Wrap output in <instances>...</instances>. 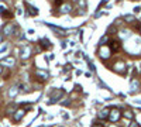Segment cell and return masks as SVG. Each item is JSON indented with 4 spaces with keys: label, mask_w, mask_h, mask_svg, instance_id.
Wrapping results in <instances>:
<instances>
[{
    "label": "cell",
    "mask_w": 141,
    "mask_h": 127,
    "mask_svg": "<svg viewBox=\"0 0 141 127\" xmlns=\"http://www.w3.org/2000/svg\"><path fill=\"white\" fill-rule=\"evenodd\" d=\"M18 93V90H17V88H11V90H10V96L13 98V96H16Z\"/></svg>",
    "instance_id": "4fadbf2b"
},
{
    "label": "cell",
    "mask_w": 141,
    "mask_h": 127,
    "mask_svg": "<svg viewBox=\"0 0 141 127\" xmlns=\"http://www.w3.org/2000/svg\"><path fill=\"white\" fill-rule=\"evenodd\" d=\"M124 116H126V117H129V119H133V113H130V112H126V113H124Z\"/></svg>",
    "instance_id": "2e32d148"
},
{
    "label": "cell",
    "mask_w": 141,
    "mask_h": 127,
    "mask_svg": "<svg viewBox=\"0 0 141 127\" xmlns=\"http://www.w3.org/2000/svg\"><path fill=\"white\" fill-rule=\"evenodd\" d=\"M69 10H71V6H69V4H66V6L62 7V13H68Z\"/></svg>",
    "instance_id": "5bb4252c"
},
{
    "label": "cell",
    "mask_w": 141,
    "mask_h": 127,
    "mask_svg": "<svg viewBox=\"0 0 141 127\" xmlns=\"http://www.w3.org/2000/svg\"><path fill=\"white\" fill-rule=\"evenodd\" d=\"M0 16H3V17H6V18H7V17H11L13 14H11L10 11H7V8H6V7L0 6Z\"/></svg>",
    "instance_id": "8992f818"
},
{
    "label": "cell",
    "mask_w": 141,
    "mask_h": 127,
    "mask_svg": "<svg viewBox=\"0 0 141 127\" xmlns=\"http://www.w3.org/2000/svg\"><path fill=\"white\" fill-rule=\"evenodd\" d=\"M129 127H140V126H138V123H131Z\"/></svg>",
    "instance_id": "d6986e66"
},
{
    "label": "cell",
    "mask_w": 141,
    "mask_h": 127,
    "mask_svg": "<svg viewBox=\"0 0 141 127\" xmlns=\"http://www.w3.org/2000/svg\"><path fill=\"white\" fill-rule=\"evenodd\" d=\"M1 64H3V65H13V64H14V59H13V58H6V59L1 61Z\"/></svg>",
    "instance_id": "8fae6325"
},
{
    "label": "cell",
    "mask_w": 141,
    "mask_h": 127,
    "mask_svg": "<svg viewBox=\"0 0 141 127\" xmlns=\"http://www.w3.org/2000/svg\"><path fill=\"white\" fill-rule=\"evenodd\" d=\"M13 30H14V25H13V24H6V25H4V28H3V33L8 35V34H11V31H13Z\"/></svg>",
    "instance_id": "52a82bcc"
},
{
    "label": "cell",
    "mask_w": 141,
    "mask_h": 127,
    "mask_svg": "<svg viewBox=\"0 0 141 127\" xmlns=\"http://www.w3.org/2000/svg\"><path fill=\"white\" fill-rule=\"evenodd\" d=\"M109 116H110V110H109V109H103V110L99 112V117H100V119H105V120H106V119H109Z\"/></svg>",
    "instance_id": "277c9868"
},
{
    "label": "cell",
    "mask_w": 141,
    "mask_h": 127,
    "mask_svg": "<svg viewBox=\"0 0 141 127\" xmlns=\"http://www.w3.org/2000/svg\"><path fill=\"white\" fill-rule=\"evenodd\" d=\"M40 44H41V47H42V48H51V47H52V45H51V42H49V40H47V38L40 40Z\"/></svg>",
    "instance_id": "ba28073f"
},
{
    "label": "cell",
    "mask_w": 141,
    "mask_h": 127,
    "mask_svg": "<svg viewBox=\"0 0 141 127\" xmlns=\"http://www.w3.org/2000/svg\"><path fill=\"white\" fill-rule=\"evenodd\" d=\"M92 127H103V124H102V123H99V122H96V123H93V124H92Z\"/></svg>",
    "instance_id": "e0dca14e"
},
{
    "label": "cell",
    "mask_w": 141,
    "mask_h": 127,
    "mask_svg": "<svg viewBox=\"0 0 141 127\" xmlns=\"http://www.w3.org/2000/svg\"><path fill=\"white\" fill-rule=\"evenodd\" d=\"M0 72H1V66H0Z\"/></svg>",
    "instance_id": "603a6c76"
},
{
    "label": "cell",
    "mask_w": 141,
    "mask_h": 127,
    "mask_svg": "<svg viewBox=\"0 0 141 127\" xmlns=\"http://www.w3.org/2000/svg\"><path fill=\"white\" fill-rule=\"evenodd\" d=\"M120 116H121V115H120V112H119L117 109H114V110H112V112H110L109 120H110V122H117V120L120 119Z\"/></svg>",
    "instance_id": "6da1fadb"
},
{
    "label": "cell",
    "mask_w": 141,
    "mask_h": 127,
    "mask_svg": "<svg viewBox=\"0 0 141 127\" xmlns=\"http://www.w3.org/2000/svg\"><path fill=\"white\" fill-rule=\"evenodd\" d=\"M44 127H45V126H44Z\"/></svg>",
    "instance_id": "cb8c5ba5"
},
{
    "label": "cell",
    "mask_w": 141,
    "mask_h": 127,
    "mask_svg": "<svg viewBox=\"0 0 141 127\" xmlns=\"http://www.w3.org/2000/svg\"><path fill=\"white\" fill-rule=\"evenodd\" d=\"M30 52H31V48L28 45H24L23 49H21V58H28L30 57Z\"/></svg>",
    "instance_id": "3957f363"
},
{
    "label": "cell",
    "mask_w": 141,
    "mask_h": 127,
    "mask_svg": "<svg viewBox=\"0 0 141 127\" xmlns=\"http://www.w3.org/2000/svg\"><path fill=\"white\" fill-rule=\"evenodd\" d=\"M137 88H138V82L134 79V81L131 82V90H133V92H136V90H137Z\"/></svg>",
    "instance_id": "7c38bea8"
},
{
    "label": "cell",
    "mask_w": 141,
    "mask_h": 127,
    "mask_svg": "<svg viewBox=\"0 0 141 127\" xmlns=\"http://www.w3.org/2000/svg\"><path fill=\"white\" fill-rule=\"evenodd\" d=\"M1 40H3V35H1V34H0V41H1Z\"/></svg>",
    "instance_id": "7402d4cb"
},
{
    "label": "cell",
    "mask_w": 141,
    "mask_h": 127,
    "mask_svg": "<svg viewBox=\"0 0 141 127\" xmlns=\"http://www.w3.org/2000/svg\"><path fill=\"white\" fill-rule=\"evenodd\" d=\"M25 7H27L30 16H37V14H38V8H37V7H34V6H31V4H28V3H25Z\"/></svg>",
    "instance_id": "7a4b0ae2"
},
{
    "label": "cell",
    "mask_w": 141,
    "mask_h": 127,
    "mask_svg": "<svg viewBox=\"0 0 141 127\" xmlns=\"http://www.w3.org/2000/svg\"><path fill=\"white\" fill-rule=\"evenodd\" d=\"M61 3H62V0H56V1H55V4H56V6H58V4H61Z\"/></svg>",
    "instance_id": "44dd1931"
},
{
    "label": "cell",
    "mask_w": 141,
    "mask_h": 127,
    "mask_svg": "<svg viewBox=\"0 0 141 127\" xmlns=\"http://www.w3.org/2000/svg\"><path fill=\"white\" fill-rule=\"evenodd\" d=\"M81 4H83V6H86V0H78Z\"/></svg>",
    "instance_id": "ffe728a7"
},
{
    "label": "cell",
    "mask_w": 141,
    "mask_h": 127,
    "mask_svg": "<svg viewBox=\"0 0 141 127\" xmlns=\"http://www.w3.org/2000/svg\"><path fill=\"white\" fill-rule=\"evenodd\" d=\"M37 75H38V76H41L42 79H48V78H49V75H48L47 72H44V71H40V69L37 71Z\"/></svg>",
    "instance_id": "30bf717a"
},
{
    "label": "cell",
    "mask_w": 141,
    "mask_h": 127,
    "mask_svg": "<svg viewBox=\"0 0 141 127\" xmlns=\"http://www.w3.org/2000/svg\"><path fill=\"white\" fill-rule=\"evenodd\" d=\"M106 41H107V37H103V38H102V40H100V44H102V45H103V42H106Z\"/></svg>",
    "instance_id": "ac0fdd59"
},
{
    "label": "cell",
    "mask_w": 141,
    "mask_h": 127,
    "mask_svg": "<svg viewBox=\"0 0 141 127\" xmlns=\"http://www.w3.org/2000/svg\"><path fill=\"white\" fill-rule=\"evenodd\" d=\"M24 113H25V112H24L23 109H20V110H17V113L14 115V122H20V120H21V117L24 116Z\"/></svg>",
    "instance_id": "9c48e42d"
},
{
    "label": "cell",
    "mask_w": 141,
    "mask_h": 127,
    "mask_svg": "<svg viewBox=\"0 0 141 127\" xmlns=\"http://www.w3.org/2000/svg\"><path fill=\"white\" fill-rule=\"evenodd\" d=\"M109 47H110V49H112L113 52H114V51H119V49H120V42H119V41H112Z\"/></svg>",
    "instance_id": "5b68a950"
},
{
    "label": "cell",
    "mask_w": 141,
    "mask_h": 127,
    "mask_svg": "<svg viewBox=\"0 0 141 127\" xmlns=\"http://www.w3.org/2000/svg\"><path fill=\"white\" fill-rule=\"evenodd\" d=\"M124 20H126V21H134V16H130V14H129V16L124 17Z\"/></svg>",
    "instance_id": "9a60e30c"
}]
</instances>
